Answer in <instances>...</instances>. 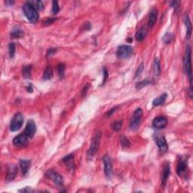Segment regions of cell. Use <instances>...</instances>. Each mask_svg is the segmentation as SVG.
<instances>
[{
    "instance_id": "1",
    "label": "cell",
    "mask_w": 193,
    "mask_h": 193,
    "mask_svg": "<svg viewBox=\"0 0 193 193\" xmlns=\"http://www.w3.org/2000/svg\"><path fill=\"white\" fill-rule=\"evenodd\" d=\"M101 137H102V133L101 131H97L93 136L92 140H91V146H90L89 151H88V158L89 159H92L94 157V156L98 152V149L100 148V144Z\"/></svg>"
},
{
    "instance_id": "2",
    "label": "cell",
    "mask_w": 193,
    "mask_h": 193,
    "mask_svg": "<svg viewBox=\"0 0 193 193\" xmlns=\"http://www.w3.org/2000/svg\"><path fill=\"white\" fill-rule=\"evenodd\" d=\"M191 54H192L191 48L190 46L188 45L186 47L185 54H184L183 57V69L184 72L189 77V82L192 85V61H191Z\"/></svg>"
},
{
    "instance_id": "3",
    "label": "cell",
    "mask_w": 193,
    "mask_h": 193,
    "mask_svg": "<svg viewBox=\"0 0 193 193\" xmlns=\"http://www.w3.org/2000/svg\"><path fill=\"white\" fill-rule=\"evenodd\" d=\"M23 11H24L25 16L28 20L32 23L37 22L39 18L38 11L35 8H33L29 2H26L23 6Z\"/></svg>"
},
{
    "instance_id": "4",
    "label": "cell",
    "mask_w": 193,
    "mask_h": 193,
    "mask_svg": "<svg viewBox=\"0 0 193 193\" xmlns=\"http://www.w3.org/2000/svg\"><path fill=\"white\" fill-rule=\"evenodd\" d=\"M143 116V110L140 108H137L135 111H134V114H133L132 118L130 121L129 127L131 131H136L139 128L140 124L141 118Z\"/></svg>"
},
{
    "instance_id": "5",
    "label": "cell",
    "mask_w": 193,
    "mask_h": 193,
    "mask_svg": "<svg viewBox=\"0 0 193 193\" xmlns=\"http://www.w3.org/2000/svg\"><path fill=\"white\" fill-rule=\"evenodd\" d=\"M24 124V116L21 112L16 113L12 118L10 124V130L11 131H18Z\"/></svg>"
},
{
    "instance_id": "6",
    "label": "cell",
    "mask_w": 193,
    "mask_h": 193,
    "mask_svg": "<svg viewBox=\"0 0 193 193\" xmlns=\"http://www.w3.org/2000/svg\"><path fill=\"white\" fill-rule=\"evenodd\" d=\"M45 177L48 178L49 179H51V180H52L57 186L61 187V186H63V185H64V179H63V177L59 173L57 172L55 170H48V171H47V172L45 173Z\"/></svg>"
},
{
    "instance_id": "7",
    "label": "cell",
    "mask_w": 193,
    "mask_h": 193,
    "mask_svg": "<svg viewBox=\"0 0 193 193\" xmlns=\"http://www.w3.org/2000/svg\"><path fill=\"white\" fill-rule=\"evenodd\" d=\"M133 52H134V49L131 46L122 45L118 47L116 54L121 59H126L132 55Z\"/></svg>"
},
{
    "instance_id": "8",
    "label": "cell",
    "mask_w": 193,
    "mask_h": 193,
    "mask_svg": "<svg viewBox=\"0 0 193 193\" xmlns=\"http://www.w3.org/2000/svg\"><path fill=\"white\" fill-rule=\"evenodd\" d=\"M103 161H104V173L106 174V177L109 178L112 176V164L111 159L109 156L105 155L103 158Z\"/></svg>"
},
{
    "instance_id": "9",
    "label": "cell",
    "mask_w": 193,
    "mask_h": 193,
    "mask_svg": "<svg viewBox=\"0 0 193 193\" xmlns=\"http://www.w3.org/2000/svg\"><path fill=\"white\" fill-rule=\"evenodd\" d=\"M28 140H29V137L24 132L14 138V140H13V144L15 146L22 147V146H25L28 144V142H29Z\"/></svg>"
},
{
    "instance_id": "10",
    "label": "cell",
    "mask_w": 193,
    "mask_h": 193,
    "mask_svg": "<svg viewBox=\"0 0 193 193\" xmlns=\"http://www.w3.org/2000/svg\"><path fill=\"white\" fill-rule=\"evenodd\" d=\"M167 119L164 116H158L152 121V126L156 129H163L167 126Z\"/></svg>"
},
{
    "instance_id": "11",
    "label": "cell",
    "mask_w": 193,
    "mask_h": 193,
    "mask_svg": "<svg viewBox=\"0 0 193 193\" xmlns=\"http://www.w3.org/2000/svg\"><path fill=\"white\" fill-rule=\"evenodd\" d=\"M36 131V123L34 122L33 120H29L26 123V128H25L24 132L27 135L29 138H33L34 137L35 133Z\"/></svg>"
},
{
    "instance_id": "12",
    "label": "cell",
    "mask_w": 193,
    "mask_h": 193,
    "mask_svg": "<svg viewBox=\"0 0 193 193\" xmlns=\"http://www.w3.org/2000/svg\"><path fill=\"white\" fill-rule=\"evenodd\" d=\"M156 142L158 147H159V151H160L161 153H164L167 152V149H168V146H167V141H166L164 136L162 135L157 136V137L156 138Z\"/></svg>"
},
{
    "instance_id": "13",
    "label": "cell",
    "mask_w": 193,
    "mask_h": 193,
    "mask_svg": "<svg viewBox=\"0 0 193 193\" xmlns=\"http://www.w3.org/2000/svg\"><path fill=\"white\" fill-rule=\"evenodd\" d=\"M63 163L64 165L67 167L70 172L73 173L75 171V163H74V156L73 154H69L68 156H65L64 159H62Z\"/></svg>"
},
{
    "instance_id": "14",
    "label": "cell",
    "mask_w": 193,
    "mask_h": 193,
    "mask_svg": "<svg viewBox=\"0 0 193 193\" xmlns=\"http://www.w3.org/2000/svg\"><path fill=\"white\" fill-rule=\"evenodd\" d=\"M18 173V168L15 164H10L8 167L7 174H6V180L11 182L14 179Z\"/></svg>"
},
{
    "instance_id": "15",
    "label": "cell",
    "mask_w": 193,
    "mask_h": 193,
    "mask_svg": "<svg viewBox=\"0 0 193 193\" xmlns=\"http://www.w3.org/2000/svg\"><path fill=\"white\" fill-rule=\"evenodd\" d=\"M158 18V11L155 8H152L150 10L149 14V19H148V26L149 28H152L155 26Z\"/></svg>"
},
{
    "instance_id": "16",
    "label": "cell",
    "mask_w": 193,
    "mask_h": 193,
    "mask_svg": "<svg viewBox=\"0 0 193 193\" xmlns=\"http://www.w3.org/2000/svg\"><path fill=\"white\" fill-rule=\"evenodd\" d=\"M188 164H187V160L186 159H182L180 161H179L177 164V172L178 175L181 176L183 175L186 173V170H187Z\"/></svg>"
},
{
    "instance_id": "17",
    "label": "cell",
    "mask_w": 193,
    "mask_h": 193,
    "mask_svg": "<svg viewBox=\"0 0 193 193\" xmlns=\"http://www.w3.org/2000/svg\"><path fill=\"white\" fill-rule=\"evenodd\" d=\"M170 174H171V166H170L169 163H167L164 165V170H163L162 172V179H161V185H162V186H165L167 179H168L170 176Z\"/></svg>"
},
{
    "instance_id": "18",
    "label": "cell",
    "mask_w": 193,
    "mask_h": 193,
    "mask_svg": "<svg viewBox=\"0 0 193 193\" xmlns=\"http://www.w3.org/2000/svg\"><path fill=\"white\" fill-rule=\"evenodd\" d=\"M184 23H185L186 27V39H189L192 36V23H191L190 19H189V14H186L184 16Z\"/></svg>"
},
{
    "instance_id": "19",
    "label": "cell",
    "mask_w": 193,
    "mask_h": 193,
    "mask_svg": "<svg viewBox=\"0 0 193 193\" xmlns=\"http://www.w3.org/2000/svg\"><path fill=\"white\" fill-rule=\"evenodd\" d=\"M31 165V161L29 160H21L20 161V166H21V171L24 176H26L30 171Z\"/></svg>"
},
{
    "instance_id": "20",
    "label": "cell",
    "mask_w": 193,
    "mask_h": 193,
    "mask_svg": "<svg viewBox=\"0 0 193 193\" xmlns=\"http://www.w3.org/2000/svg\"><path fill=\"white\" fill-rule=\"evenodd\" d=\"M167 94H163L161 96H159V97L156 98L154 100L152 101V104L154 106H161V105L164 104L165 102L166 99H167Z\"/></svg>"
},
{
    "instance_id": "21",
    "label": "cell",
    "mask_w": 193,
    "mask_h": 193,
    "mask_svg": "<svg viewBox=\"0 0 193 193\" xmlns=\"http://www.w3.org/2000/svg\"><path fill=\"white\" fill-rule=\"evenodd\" d=\"M146 33H147V31H146V28H144V27L140 28V29L136 33V35H135L136 40L138 41H141L144 40V38L146 37Z\"/></svg>"
},
{
    "instance_id": "22",
    "label": "cell",
    "mask_w": 193,
    "mask_h": 193,
    "mask_svg": "<svg viewBox=\"0 0 193 193\" xmlns=\"http://www.w3.org/2000/svg\"><path fill=\"white\" fill-rule=\"evenodd\" d=\"M28 2L33 6V8H36L37 11H41L44 9V4L41 1L39 0H33V1H29Z\"/></svg>"
},
{
    "instance_id": "23",
    "label": "cell",
    "mask_w": 193,
    "mask_h": 193,
    "mask_svg": "<svg viewBox=\"0 0 193 193\" xmlns=\"http://www.w3.org/2000/svg\"><path fill=\"white\" fill-rule=\"evenodd\" d=\"M24 35V32L20 27H14L11 33V37L14 39L21 38Z\"/></svg>"
},
{
    "instance_id": "24",
    "label": "cell",
    "mask_w": 193,
    "mask_h": 193,
    "mask_svg": "<svg viewBox=\"0 0 193 193\" xmlns=\"http://www.w3.org/2000/svg\"><path fill=\"white\" fill-rule=\"evenodd\" d=\"M31 72H32V66L27 65L24 66L22 69V74L23 76L26 79H30L31 77Z\"/></svg>"
},
{
    "instance_id": "25",
    "label": "cell",
    "mask_w": 193,
    "mask_h": 193,
    "mask_svg": "<svg viewBox=\"0 0 193 193\" xmlns=\"http://www.w3.org/2000/svg\"><path fill=\"white\" fill-rule=\"evenodd\" d=\"M53 76V70L50 66H48L45 68L44 71V74H43V79L44 80H49L52 78Z\"/></svg>"
},
{
    "instance_id": "26",
    "label": "cell",
    "mask_w": 193,
    "mask_h": 193,
    "mask_svg": "<svg viewBox=\"0 0 193 193\" xmlns=\"http://www.w3.org/2000/svg\"><path fill=\"white\" fill-rule=\"evenodd\" d=\"M153 72H154L155 76H159L161 73V67H160V62L158 58H156L154 61L153 64Z\"/></svg>"
},
{
    "instance_id": "27",
    "label": "cell",
    "mask_w": 193,
    "mask_h": 193,
    "mask_svg": "<svg viewBox=\"0 0 193 193\" xmlns=\"http://www.w3.org/2000/svg\"><path fill=\"white\" fill-rule=\"evenodd\" d=\"M152 83V80H150V79H145V80L141 81L137 83V85H136V89H137V90H140V89H143V88L146 87V86L149 85H151Z\"/></svg>"
},
{
    "instance_id": "28",
    "label": "cell",
    "mask_w": 193,
    "mask_h": 193,
    "mask_svg": "<svg viewBox=\"0 0 193 193\" xmlns=\"http://www.w3.org/2000/svg\"><path fill=\"white\" fill-rule=\"evenodd\" d=\"M123 121L122 120H117L114 122H112V124H111V128L114 131H120L121 127H122Z\"/></svg>"
},
{
    "instance_id": "29",
    "label": "cell",
    "mask_w": 193,
    "mask_h": 193,
    "mask_svg": "<svg viewBox=\"0 0 193 193\" xmlns=\"http://www.w3.org/2000/svg\"><path fill=\"white\" fill-rule=\"evenodd\" d=\"M16 51V45L14 42H11L8 45V53L10 57H14Z\"/></svg>"
},
{
    "instance_id": "30",
    "label": "cell",
    "mask_w": 193,
    "mask_h": 193,
    "mask_svg": "<svg viewBox=\"0 0 193 193\" xmlns=\"http://www.w3.org/2000/svg\"><path fill=\"white\" fill-rule=\"evenodd\" d=\"M120 144L121 146L124 148H128L131 146V143H130L128 139L123 135H121L120 137Z\"/></svg>"
},
{
    "instance_id": "31",
    "label": "cell",
    "mask_w": 193,
    "mask_h": 193,
    "mask_svg": "<svg viewBox=\"0 0 193 193\" xmlns=\"http://www.w3.org/2000/svg\"><path fill=\"white\" fill-rule=\"evenodd\" d=\"M65 69H66V67H65V64H60L59 65H58L57 71H58V74H59V76L61 79H62V78L64 76Z\"/></svg>"
},
{
    "instance_id": "32",
    "label": "cell",
    "mask_w": 193,
    "mask_h": 193,
    "mask_svg": "<svg viewBox=\"0 0 193 193\" xmlns=\"http://www.w3.org/2000/svg\"><path fill=\"white\" fill-rule=\"evenodd\" d=\"M163 41H164V43L166 44H169V43L171 42L173 39V34L170 33H167L164 36H163Z\"/></svg>"
},
{
    "instance_id": "33",
    "label": "cell",
    "mask_w": 193,
    "mask_h": 193,
    "mask_svg": "<svg viewBox=\"0 0 193 193\" xmlns=\"http://www.w3.org/2000/svg\"><path fill=\"white\" fill-rule=\"evenodd\" d=\"M59 6H58V2L57 1H53L52 2V13L54 14H57L59 12Z\"/></svg>"
},
{
    "instance_id": "34",
    "label": "cell",
    "mask_w": 193,
    "mask_h": 193,
    "mask_svg": "<svg viewBox=\"0 0 193 193\" xmlns=\"http://www.w3.org/2000/svg\"><path fill=\"white\" fill-rule=\"evenodd\" d=\"M57 51V48H51L47 51V54H46V57H50L52 55H54V54L56 53Z\"/></svg>"
},
{
    "instance_id": "35",
    "label": "cell",
    "mask_w": 193,
    "mask_h": 193,
    "mask_svg": "<svg viewBox=\"0 0 193 193\" xmlns=\"http://www.w3.org/2000/svg\"><path fill=\"white\" fill-rule=\"evenodd\" d=\"M143 70H144V64H141L139 66V67H138L137 72H136L135 78L138 77V76H139L141 74V73L143 72Z\"/></svg>"
},
{
    "instance_id": "36",
    "label": "cell",
    "mask_w": 193,
    "mask_h": 193,
    "mask_svg": "<svg viewBox=\"0 0 193 193\" xmlns=\"http://www.w3.org/2000/svg\"><path fill=\"white\" fill-rule=\"evenodd\" d=\"M117 108H118V106H115V107H112V109H110V110L108 111V112L106 113V116H107V117H109V116H112V115L113 114V112H116V111L117 110Z\"/></svg>"
},
{
    "instance_id": "37",
    "label": "cell",
    "mask_w": 193,
    "mask_h": 193,
    "mask_svg": "<svg viewBox=\"0 0 193 193\" xmlns=\"http://www.w3.org/2000/svg\"><path fill=\"white\" fill-rule=\"evenodd\" d=\"M104 81H103V84L102 85L105 84V82H106V79H107L108 77H109V73H108L107 69H106V68H104Z\"/></svg>"
},
{
    "instance_id": "38",
    "label": "cell",
    "mask_w": 193,
    "mask_h": 193,
    "mask_svg": "<svg viewBox=\"0 0 193 193\" xmlns=\"http://www.w3.org/2000/svg\"><path fill=\"white\" fill-rule=\"evenodd\" d=\"M89 87H90L89 84H86V85L85 86L84 89H83L82 90V93H81V95H82V96H85L86 95V93H87L88 90L89 89Z\"/></svg>"
},
{
    "instance_id": "39",
    "label": "cell",
    "mask_w": 193,
    "mask_h": 193,
    "mask_svg": "<svg viewBox=\"0 0 193 193\" xmlns=\"http://www.w3.org/2000/svg\"><path fill=\"white\" fill-rule=\"evenodd\" d=\"M55 20L56 19H54V18H48V19H47L45 21L44 24L45 25H50V24H51L53 22H54V21H55Z\"/></svg>"
},
{
    "instance_id": "40",
    "label": "cell",
    "mask_w": 193,
    "mask_h": 193,
    "mask_svg": "<svg viewBox=\"0 0 193 193\" xmlns=\"http://www.w3.org/2000/svg\"><path fill=\"white\" fill-rule=\"evenodd\" d=\"M6 4L7 5V6H12V5L14 4V1H6Z\"/></svg>"
},
{
    "instance_id": "41",
    "label": "cell",
    "mask_w": 193,
    "mask_h": 193,
    "mask_svg": "<svg viewBox=\"0 0 193 193\" xmlns=\"http://www.w3.org/2000/svg\"><path fill=\"white\" fill-rule=\"evenodd\" d=\"M27 91H28V92H32L33 91V89H32V86L31 85H29V87L27 88Z\"/></svg>"
}]
</instances>
